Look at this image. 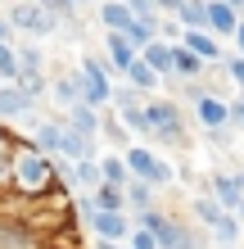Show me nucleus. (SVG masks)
Masks as SVG:
<instances>
[{"mask_svg": "<svg viewBox=\"0 0 244 249\" xmlns=\"http://www.w3.org/2000/svg\"><path fill=\"white\" fill-rule=\"evenodd\" d=\"M14 186V154H0V190Z\"/></svg>", "mask_w": 244, "mask_h": 249, "instance_id": "58836bf2", "label": "nucleus"}, {"mask_svg": "<svg viewBox=\"0 0 244 249\" xmlns=\"http://www.w3.org/2000/svg\"><path fill=\"white\" fill-rule=\"evenodd\" d=\"M27 5H41V0H27Z\"/></svg>", "mask_w": 244, "mask_h": 249, "instance_id": "09e8293b", "label": "nucleus"}, {"mask_svg": "<svg viewBox=\"0 0 244 249\" xmlns=\"http://www.w3.org/2000/svg\"><path fill=\"white\" fill-rule=\"evenodd\" d=\"M235 46H240V54H244V18H240V27H235Z\"/></svg>", "mask_w": 244, "mask_h": 249, "instance_id": "c03bdc74", "label": "nucleus"}, {"mask_svg": "<svg viewBox=\"0 0 244 249\" xmlns=\"http://www.w3.org/2000/svg\"><path fill=\"white\" fill-rule=\"evenodd\" d=\"M240 231H244V222H240V217H235V213H226V217H222V222H217V227H212V240H217L222 249H235V245H240Z\"/></svg>", "mask_w": 244, "mask_h": 249, "instance_id": "a878e982", "label": "nucleus"}, {"mask_svg": "<svg viewBox=\"0 0 244 249\" xmlns=\"http://www.w3.org/2000/svg\"><path fill=\"white\" fill-rule=\"evenodd\" d=\"M59 141H64V127L59 123H36V131H32V150L36 154L59 159Z\"/></svg>", "mask_w": 244, "mask_h": 249, "instance_id": "a211bd4d", "label": "nucleus"}, {"mask_svg": "<svg viewBox=\"0 0 244 249\" xmlns=\"http://www.w3.org/2000/svg\"><path fill=\"white\" fill-rule=\"evenodd\" d=\"M181 46H185V50H195L204 64H217V59H222L217 36H208V32H181Z\"/></svg>", "mask_w": 244, "mask_h": 249, "instance_id": "6ab92c4d", "label": "nucleus"}, {"mask_svg": "<svg viewBox=\"0 0 244 249\" xmlns=\"http://www.w3.org/2000/svg\"><path fill=\"white\" fill-rule=\"evenodd\" d=\"M122 159H127V172H131L136 181H145V186H154V190L172 181V168H167V163H163V159L154 154V150H140V145H131V150H127Z\"/></svg>", "mask_w": 244, "mask_h": 249, "instance_id": "39448f33", "label": "nucleus"}, {"mask_svg": "<svg viewBox=\"0 0 244 249\" xmlns=\"http://www.w3.org/2000/svg\"><path fill=\"white\" fill-rule=\"evenodd\" d=\"M64 5H68V9H73V5H81V0H64Z\"/></svg>", "mask_w": 244, "mask_h": 249, "instance_id": "de8ad7c7", "label": "nucleus"}, {"mask_svg": "<svg viewBox=\"0 0 244 249\" xmlns=\"http://www.w3.org/2000/svg\"><path fill=\"white\" fill-rule=\"evenodd\" d=\"M235 249H240V245H235Z\"/></svg>", "mask_w": 244, "mask_h": 249, "instance_id": "3c124183", "label": "nucleus"}, {"mask_svg": "<svg viewBox=\"0 0 244 249\" xmlns=\"http://www.w3.org/2000/svg\"><path fill=\"white\" fill-rule=\"evenodd\" d=\"M73 213L81 217L86 227H91V222H95V213H99V204H95V195H77V204H73Z\"/></svg>", "mask_w": 244, "mask_h": 249, "instance_id": "72a5a7b5", "label": "nucleus"}, {"mask_svg": "<svg viewBox=\"0 0 244 249\" xmlns=\"http://www.w3.org/2000/svg\"><path fill=\"white\" fill-rule=\"evenodd\" d=\"M77 95H81V105H91V109H104L109 100H113L109 68L99 64V59H81L77 64Z\"/></svg>", "mask_w": 244, "mask_h": 249, "instance_id": "20e7f679", "label": "nucleus"}, {"mask_svg": "<svg viewBox=\"0 0 244 249\" xmlns=\"http://www.w3.org/2000/svg\"><path fill=\"white\" fill-rule=\"evenodd\" d=\"M54 95H59V105H81V95H77V72H68V77H59L54 82Z\"/></svg>", "mask_w": 244, "mask_h": 249, "instance_id": "c85d7f7f", "label": "nucleus"}, {"mask_svg": "<svg viewBox=\"0 0 244 249\" xmlns=\"http://www.w3.org/2000/svg\"><path fill=\"white\" fill-rule=\"evenodd\" d=\"M91 195H95V204H99V213H127V195H122V186L99 181Z\"/></svg>", "mask_w": 244, "mask_h": 249, "instance_id": "4be33fe9", "label": "nucleus"}, {"mask_svg": "<svg viewBox=\"0 0 244 249\" xmlns=\"http://www.w3.org/2000/svg\"><path fill=\"white\" fill-rule=\"evenodd\" d=\"M54 186H59L54 159L36 154L32 145L14 150V190H23V195H46V190H54Z\"/></svg>", "mask_w": 244, "mask_h": 249, "instance_id": "f257e3e1", "label": "nucleus"}, {"mask_svg": "<svg viewBox=\"0 0 244 249\" xmlns=\"http://www.w3.org/2000/svg\"><path fill=\"white\" fill-rule=\"evenodd\" d=\"M222 64H226V72H231V82L244 86V54H235V59H222Z\"/></svg>", "mask_w": 244, "mask_h": 249, "instance_id": "4c0bfd02", "label": "nucleus"}, {"mask_svg": "<svg viewBox=\"0 0 244 249\" xmlns=\"http://www.w3.org/2000/svg\"><path fill=\"white\" fill-rule=\"evenodd\" d=\"M68 127L81 131V136H95V131H99V109H91V105H73V109H68Z\"/></svg>", "mask_w": 244, "mask_h": 249, "instance_id": "5701e85b", "label": "nucleus"}, {"mask_svg": "<svg viewBox=\"0 0 244 249\" xmlns=\"http://www.w3.org/2000/svg\"><path fill=\"white\" fill-rule=\"evenodd\" d=\"M64 177L77 186V195H91V190L104 181V177H99V163H95V159H86V163H73V168L64 172Z\"/></svg>", "mask_w": 244, "mask_h": 249, "instance_id": "aec40b11", "label": "nucleus"}, {"mask_svg": "<svg viewBox=\"0 0 244 249\" xmlns=\"http://www.w3.org/2000/svg\"><path fill=\"white\" fill-rule=\"evenodd\" d=\"M145 131L159 136L163 145H185V118L172 100H149L145 105Z\"/></svg>", "mask_w": 244, "mask_h": 249, "instance_id": "7ed1b4c3", "label": "nucleus"}, {"mask_svg": "<svg viewBox=\"0 0 244 249\" xmlns=\"http://www.w3.org/2000/svg\"><path fill=\"white\" fill-rule=\"evenodd\" d=\"M9 27H18V32H27V36H46V32H54V14L46 5H27V0H18V5L9 9Z\"/></svg>", "mask_w": 244, "mask_h": 249, "instance_id": "0eeeda50", "label": "nucleus"}, {"mask_svg": "<svg viewBox=\"0 0 244 249\" xmlns=\"http://www.w3.org/2000/svg\"><path fill=\"white\" fill-rule=\"evenodd\" d=\"M208 195L217 199L226 213H235V209H240V199H244V181H240V172H212Z\"/></svg>", "mask_w": 244, "mask_h": 249, "instance_id": "9d476101", "label": "nucleus"}, {"mask_svg": "<svg viewBox=\"0 0 244 249\" xmlns=\"http://www.w3.org/2000/svg\"><path fill=\"white\" fill-rule=\"evenodd\" d=\"M0 249H46V236L23 217L0 213Z\"/></svg>", "mask_w": 244, "mask_h": 249, "instance_id": "423d86ee", "label": "nucleus"}, {"mask_svg": "<svg viewBox=\"0 0 244 249\" xmlns=\"http://www.w3.org/2000/svg\"><path fill=\"white\" fill-rule=\"evenodd\" d=\"M18 68L41 72V50H36V46H23V50H18Z\"/></svg>", "mask_w": 244, "mask_h": 249, "instance_id": "c9c22d12", "label": "nucleus"}, {"mask_svg": "<svg viewBox=\"0 0 244 249\" xmlns=\"http://www.w3.org/2000/svg\"><path fill=\"white\" fill-rule=\"evenodd\" d=\"M113 105H118V113L122 109H140V91L136 86H118V91H113Z\"/></svg>", "mask_w": 244, "mask_h": 249, "instance_id": "473e14b6", "label": "nucleus"}, {"mask_svg": "<svg viewBox=\"0 0 244 249\" xmlns=\"http://www.w3.org/2000/svg\"><path fill=\"white\" fill-rule=\"evenodd\" d=\"M0 154H14V141H9V131H0Z\"/></svg>", "mask_w": 244, "mask_h": 249, "instance_id": "37998d69", "label": "nucleus"}, {"mask_svg": "<svg viewBox=\"0 0 244 249\" xmlns=\"http://www.w3.org/2000/svg\"><path fill=\"white\" fill-rule=\"evenodd\" d=\"M9 32H14V27H9V18H5V14H0V46H9Z\"/></svg>", "mask_w": 244, "mask_h": 249, "instance_id": "a19ab883", "label": "nucleus"}, {"mask_svg": "<svg viewBox=\"0 0 244 249\" xmlns=\"http://www.w3.org/2000/svg\"><path fill=\"white\" fill-rule=\"evenodd\" d=\"M0 82H18V50L0 46Z\"/></svg>", "mask_w": 244, "mask_h": 249, "instance_id": "7c9ffc66", "label": "nucleus"}, {"mask_svg": "<svg viewBox=\"0 0 244 249\" xmlns=\"http://www.w3.org/2000/svg\"><path fill=\"white\" fill-rule=\"evenodd\" d=\"M127 9H131L136 14V23H154V27H159V5H154V0H127Z\"/></svg>", "mask_w": 244, "mask_h": 249, "instance_id": "c756f323", "label": "nucleus"}, {"mask_svg": "<svg viewBox=\"0 0 244 249\" xmlns=\"http://www.w3.org/2000/svg\"><path fill=\"white\" fill-rule=\"evenodd\" d=\"M99 177H104L109 186H122V190H127V181H131V172H127V159H122V154L99 159Z\"/></svg>", "mask_w": 244, "mask_h": 249, "instance_id": "b1692460", "label": "nucleus"}, {"mask_svg": "<svg viewBox=\"0 0 244 249\" xmlns=\"http://www.w3.org/2000/svg\"><path fill=\"white\" fill-rule=\"evenodd\" d=\"M91 154H95V136H81V131L64 127V141H59V159H68V163H86Z\"/></svg>", "mask_w": 244, "mask_h": 249, "instance_id": "4468645a", "label": "nucleus"}, {"mask_svg": "<svg viewBox=\"0 0 244 249\" xmlns=\"http://www.w3.org/2000/svg\"><path fill=\"white\" fill-rule=\"evenodd\" d=\"M240 181H244V172H240Z\"/></svg>", "mask_w": 244, "mask_h": 249, "instance_id": "8fccbe9b", "label": "nucleus"}, {"mask_svg": "<svg viewBox=\"0 0 244 249\" xmlns=\"http://www.w3.org/2000/svg\"><path fill=\"white\" fill-rule=\"evenodd\" d=\"M127 41H131L136 50H145L149 41H159V27H154V23H131V32H127Z\"/></svg>", "mask_w": 244, "mask_h": 249, "instance_id": "2f4dec72", "label": "nucleus"}, {"mask_svg": "<svg viewBox=\"0 0 244 249\" xmlns=\"http://www.w3.org/2000/svg\"><path fill=\"white\" fill-rule=\"evenodd\" d=\"M190 209H195V217H199V222H204L208 231H212V227H217V222H222V217H226V209H222V204H217V199H212V195H199V199L190 204Z\"/></svg>", "mask_w": 244, "mask_h": 249, "instance_id": "bb28decb", "label": "nucleus"}, {"mask_svg": "<svg viewBox=\"0 0 244 249\" xmlns=\"http://www.w3.org/2000/svg\"><path fill=\"white\" fill-rule=\"evenodd\" d=\"M240 14L226 5V0H208V36H235Z\"/></svg>", "mask_w": 244, "mask_h": 249, "instance_id": "ddd939ff", "label": "nucleus"}, {"mask_svg": "<svg viewBox=\"0 0 244 249\" xmlns=\"http://www.w3.org/2000/svg\"><path fill=\"white\" fill-rule=\"evenodd\" d=\"M149 190L154 186H145V181H127V190H122V195H127V209H136V213H145V209H154V204H149Z\"/></svg>", "mask_w": 244, "mask_h": 249, "instance_id": "cd10ccee", "label": "nucleus"}, {"mask_svg": "<svg viewBox=\"0 0 244 249\" xmlns=\"http://www.w3.org/2000/svg\"><path fill=\"white\" fill-rule=\"evenodd\" d=\"M226 5H231V9L240 14V18H244V0H226Z\"/></svg>", "mask_w": 244, "mask_h": 249, "instance_id": "a18cd8bd", "label": "nucleus"}, {"mask_svg": "<svg viewBox=\"0 0 244 249\" xmlns=\"http://www.w3.org/2000/svg\"><path fill=\"white\" fill-rule=\"evenodd\" d=\"M208 72V64L199 59L195 50H185L181 41H177V50H172V77H185V82H199Z\"/></svg>", "mask_w": 244, "mask_h": 249, "instance_id": "2eb2a0df", "label": "nucleus"}, {"mask_svg": "<svg viewBox=\"0 0 244 249\" xmlns=\"http://www.w3.org/2000/svg\"><path fill=\"white\" fill-rule=\"evenodd\" d=\"M91 231H95V240H104V245H127L131 231H136V222L127 213H95Z\"/></svg>", "mask_w": 244, "mask_h": 249, "instance_id": "6e6552de", "label": "nucleus"}, {"mask_svg": "<svg viewBox=\"0 0 244 249\" xmlns=\"http://www.w3.org/2000/svg\"><path fill=\"white\" fill-rule=\"evenodd\" d=\"M104 50H109V64H104V68H109V72H122V77H127V68L140 59V50H136L122 32H104Z\"/></svg>", "mask_w": 244, "mask_h": 249, "instance_id": "9b49d317", "label": "nucleus"}, {"mask_svg": "<svg viewBox=\"0 0 244 249\" xmlns=\"http://www.w3.org/2000/svg\"><path fill=\"white\" fill-rule=\"evenodd\" d=\"M136 227L154 231L159 249H208L199 231H190V227L181 222V217H167V213H159V209H145V213H136Z\"/></svg>", "mask_w": 244, "mask_h": 249, "instance_id": "f03ea898", "label": "nucleus"}, {"mask_svg": "<svg viewBox=\"0 0 244 249\" xmlns=\"http://www.w3.org/2000/svg\"><path fill=\"white\" fill-rule=\"evenodd\" d=\"M235 217H240V222H244V199H240V209H235Z\"/></svg>", "mask_w": 244, "mask_h": 249, "instance_id": "49530a36", "label": "nucleus"}, {"mask_svg": "<svg viewBox=\"0 0 244 249\" xmlns=\"http://www.w3.org/2000/svg\"><path fill=\"white\" fill-rule=\"evenodd\" d=\"M99 23L109 27V32H131V23H136V14L127 9V0H104V5H99Z\"/></svg>", "mask_w": 244, "mask_h": 249, "instance_id": "dca6fc26", "label": "nucleus"}, {"mask_svg": "<svg viewBox=\"0 0 244 249\" xmlns=\"http://www.w3.org/2000/svg\"><path fill=\"white\" fill-rule=\"evenodd\" d=\"M195 113H199V123H204L208 131H226L231 127V100H222V95H199L195 100Z\"/></svg>", "mask_w": 244, "mask_h": 249, "instance_id": "1a4fd4ad", "label": "nucleus"}, {"mask_svg": "<svg viewBox=\"0 0 244 249\" xmlns=\"http://www.w3.org/2000/svg\"><path fill=\"white\" fill-rule=\"evenodd\" d=\"M127 245H131V249H159V240H154V231H145V227H136Z\"/></svg>", "mask_w": 244, "mask_h": 249, "instance_id": "f704fd0d", "label": "nucleus"}, {"mask_svg": "<svg viewBox=\"0 0 244 249\" xmlns=\"http://www.w3.org/2000/svg\"><path fill=\"white\" fill-rule=\"evenodd\" d=\"M154 5H159V9H172V14H177V9L185 5V0H154Z\"/></svg>", "mask_w": 244, "mask_h": 249, "instance_id": "79ce46f5", "label": "nucleus"}, {"mask_svg": "<svg viewBox=\"0 0 244 249\" xmlns=\"http://www.w3.org/2000/svg\"><path fill=\"white\" fill-rule=\"evenodd\" d=\"M32 105L36 100H27L23 91H18V82H0V118H27L32 113Z\"/></svg>", "mask_w": 244, "mask_h": 249, "instance_id": "f8f14e48", "label": "nucleus"}, {"mask_svg": "<svg viewBox=\"0 0 244 249\" xmlns=\"http://www.w3.org/2000/svg\"><path fill=\"white\" fill-rule=\"evenodd\" d=\"M231 123L244 127V100H231Z\"/></svg>", "mask_w": 244, "mask_h": 249, "instance_id": "ea45409f", "label": "nucleus"}, {"mask_svg": "<svg viewBox=\"0 0 244 249\" xmlns=\"http://www.w3.org/2000/svg\"><path fill=\"white\" fill-rule=\"evenodd\" d=\"M172 50H177V41H149L145 50H140V59H145L154 72H159V77H172Z\"/></svg>", "mask_w": 244, "mask_h": 249, "instance_id": "f3484780", "label": "nucleus"}, {"mask_svg": "<svg viewBox=\"0 0 244 249\" xmlns=\"http://www.w3.org/2000/svg\"><path fill=\"white\" fill-rule=\"evenodd\" d=\"M99 131H104L113 145H122V141H127V127H122V123H113V118H104V123H99Z\"/></svg>", "mask_w": 244, "mask_h": 249, "instance_id": "e433bc0d", "label": "nucleus"}, {"mask_svg": "<svg viewBox=\"0 0 244 249\" xmlns=\"http://www.w3.org/2000/svg\"><path fill=\"white\" fill-rule=\"evenodd\" d=\"M177 18H181V32H208V0H185Z\"/></svg>", "mask_w": 244, "mask_h": 249, "instance_id": "412c9836", "label": "nucleus"}, {"mask_svg": "<svg viewBox=\"0 0 244 249\" xmlns=\"http://www.w3.org/2000/svg\"><path fill=\"white\" fill-rule=\"evenodd\" d=\"M159 82H163V77H159V72H154V68H149L145 59H136L131 68H127V86H136L140 95H145V91H154Z\"/></svg>", "mask_w": 244, "mask_h": 249, "instance_id": "393cba45", "label": "nucleus"}]
</instances>
